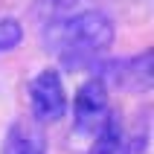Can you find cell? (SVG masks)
<instances>
[{"label": "cell", "mask_w": 154, "mask_h": 154, "mask_svg": "<svg viewBox=\"0 0 154 154\" xmlns=\"http://www.w3.org/2000/svg\"><path fill=\"white\" fill-rule=\"evenodd\" d=\"M113 20L105 12H79V15H64L55 20H47L44 41L67 64H82V61L96 58L113 44Z\"/></svg>", "instance_id": "6da1fadb"}, {"label": "cell", "mask_w": 154, "mask_h": 154, "mask_svg": "<svg viewBox=\"0 0 154 154\" xmlns=\"http://www.w3.org/2000/svg\"><path fill=\"white\" fill-rule=\"evenodd\" d=\"M29 111L38 122H58L67 111V90L58 70H41L29 82Z\"/></svg>", "instance_id": "7a4b0ae2"}, {"label": "cell", "mask_w": 154, "mask_h": 154, "mask_svg": "<svg viewBox=\"0 0 154 154\" xmlns=\"http://www.w3.org/2000/svg\"><path fill=\"white\" fill-rule=\"evenodd\" d=\"M111 105H108V85L99 76L87 79L76 90L73 99V128L79 134H96L99 125L108 119Z\"/></svg>", "instance_id": "3957f363"}, {"label": "cell", "mask_w": 154, "mask_h": 154, "mask_svg": "<svg viewBox=\"0 0 154 154\" xmlns=\"http://www.w3.org/2000/svg\"><path fill=\"white\" fill-rule=\"evenodd\" d=\"M3 154H47V146L32 125L15 122L3 137Z\"/></svg>", "instance_id": "277c9868"}, {"label": "cell", "mask_w": 154, "mask_h": 154, "mask_svg": "<svg viewBox=\"0 0 154 154\" xmlns=\"http://www.w3.org/2000/svg\"><path fill=\"white\" fill-rule=\"evenodd\" d=\"M93 146H90V154H122L125 148V137H122V122L116 113H108V119L99 125V131L93 134Z\"/></svg>", "instance_id": "5b68a950"}, {"label": "cell", "mask_w": 154, "mask_h": 154, "mask_svg": "<svg viewBox=\"0 0 154 154\" xmlns=\"http://www.w3.org/2000/svg\"><path fill=\"white\" fill-rule=\"evenodd\" d=\"M23 23L17 17L0 15V52H12L23 44Z\"/></svg>", "instance_id": "8992f818"}, {"label": "cell", "mask_w": 154, "mask_h": 154, "mask_svg": "<svg viewBox=\"0 0 154 154\" xmlns=\"http://www.w3.org/2000/svg\"><path fill=\"white\" fill-rule=\"evenodd\" d=\"M79 6V0H38L35 3V15H41L44 20H55V17L70 15Z\"/></svg>", "instance_id": "52a82bcc"}]
</instances>
